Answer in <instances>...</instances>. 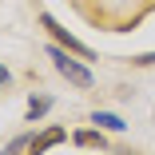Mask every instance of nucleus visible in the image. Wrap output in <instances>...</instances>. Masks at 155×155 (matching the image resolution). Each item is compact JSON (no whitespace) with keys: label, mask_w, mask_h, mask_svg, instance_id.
<instances>
[{"label":"nucleus","mask_w":155,"mask_h":155,"mask_svg":"<svg viewBox=\"0 0 155 155\" xmlns=\"http://www.w3.org/2000/svg\"><path fill=\"white\" fill-rule=\"evenodd\" d=\"M48 56H52V64H56V72L64 76L68 84H76V87H91V72L84 68V64H76V60H68V48H48Z\"/></svg>","instance_id":"f257e3e1"},{"label":"nucleus","mask_w":155,"mask_h":155,"mask_svg":"<svg viewBox=\"0 0 155 155\" xmlns=\"http://www.w3.org/2000/svg\"><path fill=\"white\" fill-rule=\"evenodd\" d=\"M40 28H48V36H56V40H60V48H68V52H76V56H84V60H91V48H84V44L68 32V28H60L52 16H40Z\"/></svg>","instance_id":"f03ea898"},{"label":"nucleus","mask_w":155,"mask_h":155,"mask_svg":"<svg viewBox=\"0 0 155 155\" xmlns=\"http://www.w3.org/2000/svg\"><path fill=\"white\" fill-rule=\"evenodd\" d=\"M56 143H64V127H48L40 139H28V155H44V151L56 147Z\"/></svg>","instance_id":"7ed1b4c3"},{"label":"nucleus","mask_w":155,"mask_h":155,"mask_svg":"<svg viewBox=\"0 0 155 155\" xmlns=\"http://www.w3.org/2000/svg\"><path fill=\"white\" fill-rule=\"evenodd\" d=\"M91 123H100V127H107V131H123V119L111 115V111H96V115H91Z\"/></svg>","instance_id":"20e7f679"},{"label":"nucleus","mask_w":155,"mask_h":155,"mask_svg":"<svg viewBox=\"0 0 155 155\" xmlns=\"http://www.w3.org/2000/svg\"><path fill=\"white\" fill-rule=\"evenodd\" d=\"M48 107H52V100H48V96H40V100L32 96V104H28V123H36V119L48 111Z\"/></svg>","instance_id":"39448f33"},{"label":"nucleus","mask_w":155,"mask_h":155,"mask_svg":"<svg viewBox=\"0 0 155 155\" xmlns=\"http://www.w3.org/2000/svg\"><path fill=\"white\" fill-rule=\"evenodd\" d=\"M76 143L80 147H104V135L100 131H76Z\"/></svg>","instance_id":"423d86ee"},{"label":"nucleus","mask_w":155,"mask_h":155,"mask_svg":"<svg viewBox=\"0 0 155 155\" xmlns=\"http://www.w3.org/2000/svg\"><path fill=\"white\" fill-rule=\"evenodd\" d=\"M131 64H135V68H155V52H143V56H135Z\"/></svg>","instance_id":"0eeeda50"},{"label":"nucleus","mask_w":155,"mask_h":155,"mask_svg":"<svg viewBox=\"0 0 155 155\" xmlns=\"http://www.w3.org/2000/svg\"><path fill=\"white\" fill-rule=\"evenodd\" d=\"M0 84H8V68L4 64H0Z\"/></svg>","instance_id":"6e6552de"}]
</instances>
